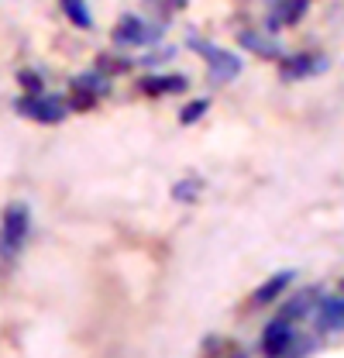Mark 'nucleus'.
I'll use <instances>...</instances> for the list:
<instances>
[{
    "mask_svg": "<svg viewBox=\"0 0 344 358\" xmlns=\"http://www.w3.org/2000/svg\"><path fill=\"white\" fill-rule=\"evenodd\" d=\"M114 42L117 45H145L148 42V28L141 17H121V24L114 28Z\"/></svg>",
    "mask_w": 344,
    "mask_h": 358,
    "instance_id": "6e6552de",
    "label": "nucleus"
},
{
    "mask_svg": "<svg viewBox=\"0 0 344 358\" xmlns=\"http://www.w3.org/2000/svg\"><path fill=\"white\" fill-rule=\"evenodd\" d=\"M17 110L38 124H59L66 117V103L59 96H42V93H31L24 100H17Z\"/></svg>",
    "mask_w": 344,
    "mask_h": 358,
    "instance_id": "7ed1b4c3",
    "label": "nucleus"
},
{
    "mask_svg": "<svg viewBox=\"0 0 344 358\" xmlns=\"http://www.w3.org/2000/svg\"><path fill=\"white\" fill-rule=\"evenodd\" d=\"M73 87H76V90H86V93H93V96H96V93H107V80H100L96 73H86V76H80Z\"/></svg>",
    "mask_w": 344,
    "mask_h": 358,
    "instance_id": "2eb2a0df",
    "label": "nucleus"
},
{
    "mask_svg": "<svg viewBox=\"0 0 344 358\" xmlns=\"http://www.w3.org/2000/svg\"><path fill=\"white\" fill-rule=\"evenodd\" d=\"M241 45L252 48V52H258V55H265V59L279 55V45L272 42V38H265V35H255V31H241Z\"/></svg>",
    "mask_w": 344,
    "mask_h": 358,
    "instance_id": "ddd939ff",
    "label": "nucleus"
},
{
    "mask_svg": "<svg viewBox=\"0 0 344 358\" xmlns=\"http://www.w3.org/2000/svg\"><path fill=\"white\" fill-rule=\"evenodd\" d=\"M189 87V80L186 76H148V80H141V93H148V96H162V93H182V90Z\"/></svg>",
    "mask_w": 344,
    "mask_h": 358,
    "instance_id": "1a4fd4ad",
    "label": "nucleus"
},
{
    "mask_svg": "<svg viewBox=\"0 0 344 358\" xmlns=\"http://www.w3.org/2000/svg\"><path fill=\"white\" fill-rule=\"evenodd\" d=\"M234 358H245V355H234Z\"/></svg>",
    "mask_w": 344,
    "mask_h": 358,
    "instance_id": "a211bd4d",
    "label": "nucleus"
},
{
    "mask_svg": "<svg viewBox=\"0 0 344 358\" xmlns=\"http://www.w3.org/2000/svg\"><path fill=\"white\" fill-rule=\"evenodd\" d=\"M62 10L76 28H93V14H89L86 0H62Z\"/></svg>",
    "mask_w": 344,
    "mask_h": 358,
    "instance_id": "f8f14e48",
    "label": "nucleus"
},
{
    "mask_svg": "<svg viewBox=\"0 0 344 358\" xmlns=\"http://www.w3.org/2000/svg\"><path fill=\"white\" fill-rule=\"evenodd\" d=\"M296 279V272L293 268H286V272H275V275H268L261 286L255 289V307H265V303H272V300H279L286 289H289V282Z\"/></svg>",
    "mask_w": 344,
    "mask_h": 358,
    "instance_id": "39448f33",
    "label": "nucleus"
},
{
    "mask_svg": "<svg viewBox=\"0 0 344 358\" xmlns=\"http://www.w3.org/2000/svg\"><path fill=\"white\" fill-rule=\"evenodd\" d=\"M317 327L320 331H344V296H331L317 307Z\"/></svg>",
    "mask_w": 344,
    "mask_h": 358,
    "instance_id": "0eeeda50",
    "label": "nucleus"
},
{
    "mask_svg": "<svg viewBox=\"0 0 344 358\" xmlns=\"http://www.w3.org/2000/svg\"><path fill=\"white\" fill-rule=\"evenodd\" d=\"M189 48L196 52V55H203L207 59V66H210V76L214 80H234L238 73H241V59L234 55V52H227V48H217V45L203 42V38H193L189 42Z\"/></svg>",
    "mask_w": 344,
    "mask_h": 358,
    "instance_id": "f03ea898",
    "label": "nucleus"
},
{
    "mask_svg": "<svg viewBox=\"0 0 344 358\" xmlns=\"http://www.w3.org/2000/svg\"><path fill=\"white\" fill-rule=\"evenodd\" d=\"M293 324L289 320H272L265 331H261V355L268 358H279L289 352V345H293Z\"/></svg>",
    "mask_w": 344,
    "mask_h": 358,
    "instance_id": "20e7f679",
    "label": "nucleus"
},
{
    "mask_svg": "<svg viewBox=\"0 0 344 358\" xmlns=\"http://www.w3.org/2000/svg\"><path fill=\"white\" fill-rule=\"evenodd\" d=\"M17 80H21V87L31 90V93H38V90H42V76H38V73H31V69H24Z\"/></svg>",
    "mask_w": 344,
    "mask_h": 358,
    "instance_id": "f3484780",
    "label": "nucleus"
},
{
    "mask_svg": "<svg viewBox=\"0 0 344 358\" xmlns=\"http://www.w3.org/2000/svg\"><path fill=\"white\" fill-rule=\"evenodd\" d=\"M306 7H310V0H279L272 24H296L303 14H306Z\"/></svg>",
    "mask_w": 344,
    "mask_h": 358,
    "instance_id": "9b49d317",
    "label": "nucleus"
},
{
    "mask_svg": "<svg viewBox=\"0 0 344 358\" xmlns=\"http://www.w3.org/2000/svg\"><path fill=\"white\" fill-rule=\"evenodd\" d=\"M320 300V289H306L300 296H293V300H286L282 303V310H279V320H300V317H310V307Z\"/></svg>",
    "mask_w": 344,
    "mask_h": 358,
    "instance_id": "9d476101",
    "label": "nucleus"
},
{
    "mask_svg": "<svg viewBox=\"0 0 344 358\" xmlns=\"http://www.w3.org/2000/svg\"><path fill=\"white\" fill-rule=\"evenodd\" d=\"M324 66H327L324 59H313V55L300 52V55L282 59V62H279V73H282L286 80H303V76H310V73H320Z\"/></svg>",
    "mask_w": 344,
    "mask_h": 358,
    "instance_id": "423d86ee",
    "label": "nucleus"
},
{
    "mask_svg": "<svg viewBox=\"0 0 344 358\" xmlns=\"http://www.w3.org/2000/svg\"><path fill=\"white\" fill-rule=\"evenodd\" d=\"M28 231H31L28 207H24V203H10V207L3 210V224H0V255H14V252L24 245Z\"/></svg>",
    "mask_w": 344,
    "mask_h": 358,
    "instance_id": "f257e3e1",
    "label": "nucleus"
},
{
    "mask_svg": "<svg viewBox=\"0 0 344 358\" xmlns=\"http://www.w3.org/2000/svg\"><path fill=\"white\" fill-rule=\"evenodd\" d=\"M196 189H203V182H200V179H189V182H179V186L172 189V196H175V200H189Z\"/></svg>",
    "mask_w": 344,
    "mask_h": 358,
    "instance_id": "dca6fc26",
    "label": "nucleus"
},
{
    "mask_svg": "<svg viewBox=\"0 0 344 358\" xmlns=\"http://www.w3.org/2000/svg\"><path fill=\"white\" fill-rule=\"evenodd\" d=\"M207 107H210V100H193V103H186V107L179 110V124H193V121H200V117L207 114Z\"/></svg>",
    "mask_w": 344,
    "mask_h": 358,
    "instance_id": "4468645a",
    "label": "nucleus"
}]
</instances>
